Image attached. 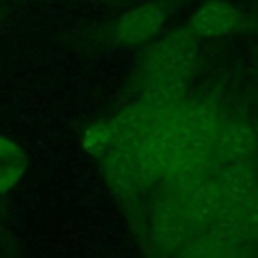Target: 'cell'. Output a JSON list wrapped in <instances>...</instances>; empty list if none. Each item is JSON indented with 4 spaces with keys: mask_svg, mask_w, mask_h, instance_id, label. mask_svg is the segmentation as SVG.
Instances as JSON below:
<instances>
[{
    "mask_svg": "<svg viewBox=\"0 0 258 258\" xmlns=\"http://www.w3.org/2000/svg\"><path fill=\"white\" fill-rule=\"evenodd\" d=\"M216 181L228 206L242 210L258 191V171L252 165H218Z\"/></svg>",
    "mask_w": 258,
    "mask_h": 258,
    "instance_id": "obj_11",
    "label": "cell"
},
{
    "mask_svg": "<svg viewBox=\"0 0 258 258\" xmlns=\"http://www.w3.org/2000/svg\"><path fill=\"white\" fill-rule=\"evenodd\" d=\"M214 155L218 165H252L258 155V135L244 115H222Z\"/></svg>",
    "mask_w": 258,
    "mask_h": 258,
    "instance_id": "obj_6",
    "label": "cell"
},
{
    "mask_svg": "<svg viewBox=\"0 0 258 258\" xmlns=\"http://www.w3.org/2000/svg\"><path fill=\"white\" fill-rule=\"evenodd\" d=\"M103 171L119 198H133L149 185L137 147H109L103 153Z\"/></svg>",
    "mask_w": 258,
    "mask_h": 258,
    "instance_id": "obj_8",
    "label": "cell"
},
{
    "mask_svg": "<svg viewBox=\"0 0 258 258\" xmlns=\"http://www.w3.org/2000/svg\"><path fill=\"white\" fill-rule=\"evenodd\" d=\"M187 101V83L177 81H141L139 103L153 115H175Z\"/></svg>",
    "mask_w": 258,
    "mask_h": 258,
    "instance_id": "obj_12",
    "label": "cell"
},
{
    "mask_svg": "<svg viewBox=\"0 0 258 258\" xmlns=\"http://www.w3.org/2000/svg\"><path fill=\"white\" fill-rule=\"evenodd\" d=\"M218 258H248V254L238 252V250H228V248H220Z\"/></svg>",
    "mask_w": 258,
    "mask_h": 258,
    "instance_id": "obj_16",
    "label": "cell"
},
{
    "mask_svg": "<svg viewBox=\"0 0 258 258\" xmlns=\"http://www.w3.org/2000/svg\"><path fill=\"white\" fill-rule=\"evenodd\" d=\"M220 246L212 242L204 232H198L177 254L175 258H218Z\"/></svg>",
    "mask_w": 258,
    "mask_h": 258,
    "instance_id": "obj_15",
    "label": "cell"
},
{
    "mask_svg": "<svg viewBox=\"0 0 258 258\" xmlns=\"http://www.w3.org/2000/svg\"><path fill=\"white\" fill-rule=\"evenodd\" d=\"M196 234L198 228L194 226L183 200L165 191V196H161L151 208L149 236L153 246L161 254L175 256Z\"/></svg>",
    "mask_w": 258,
    "mask_h": 258,
    "instance_id": "obj_2",
    "label": "cell"
},
{
    "mask_svg": "<svg viewBox=\"0 0 258 258\" xmlns=\"http://www.w3.org/2000/svg\"><path fill=\"white\" fill-rule=\"evenodd\" d=\"M181 200H183L185 210H187L194 226L198 228V232H204L214 222V218L220 214V210L226 206L222 191L218 187L216 175L206 177L198 187H194Z\"/></svg>",
    "mask_w": 258,
    "mask_h": 258,
    "instance_id": "obj_13",
    "label": "cell"
},
{
    "mask_svg": "<svg viewBox=\"0 0 258 258\" xmlns=\"http://www.w3.org/2000/svg\"><path fill=\"white\" fill-rule=\"evenodd\" d=\"M216 169H218V159L214 153L177 155L161 179L165 183V191H169L177 198H185L206 177L214 175Z\"/></svg>",
    "mask_w": 258,
    "mask_h": 258,
    "instance_id": "obj_10",
    "label": "cell"
},
{
    "mask_svg": "<svg viewBox=\"0 0 258 258\" xmlns=\"http://www.w3.org/2000/svg\"><path fill=\"white\" fill-rule=\"evenodd\" d=\"M240 10L226 0L204 2L187 22V30L196 38H222L230 36L240 28Z\"/></svg>",
    "mask_w": 258,
    "mask_h": 258,
    "instance_id": "obj_9",
    "label": "cell"
},
{
    "mask_svg": "<svg viewBox=\"0 0 258 258\" xmlns=\"http://www.w3.org/2000/svg\"><path fill=\"white\" fill-rule=\"evenodd\" d=\"M175 115H155L137 147L149 183L161 179L179 153V129Z\"/></svg>",
    "mask_w": 258,
    "mask_h": 258,
    "instance_id": "obj_5",
    "label": "cell"
},
{
    "mask_svg": "<svg viewBox=\"0 0 258 258\" xmlns=\"http://www.w3.org/2000/svg\"><path fill=\"white\" fill-rule=\"evenodd\" d=\"M200 62L198 38L187 30L179 28L165 34L161 40L151 44L141 60V81H177L187 83Z\"/></svg>",
    "mask_w": 258,
    "mask_h": 258,
    "instance_id": "obj_1",
    "label": "cell"
},
{
    "mask_svg": "<svg viewBox=\"0 0 258 258\" xmlns=\"http://www.w3.org/2000/svg\"><path fill=\"white\" fill-rule=\"evenodd\" d=\"M179 129V153L177 155H202L214 153L216 135L222 123V113L214 101L187 99L175 115Z\"/></svg>",
    "mask_w": 258,
    "mask_h": 258,
    "instance_id": "obj_3",
    "label": "cell"
},
{
    "mask_svg": "<svg viewBox=\"0 0 258 258\" xmlns=\"http://www.w3.org/2000/svg\"><path fill=\"white\" fill-rule=\"evenodd\" d=\"M26 157L22 149L8 137L0 135V194L8 191L24 173Z\"/></svg>",
    "mask_w": 258,
    "mask_h": 258,
    "instance_id": "obj_14",
    "label": "cell"
},
{
    "mask_svg": "<svg viewBox=\"0 0 258 258\" xmlns=\"http://www.w3.org/2000/svg\"><path fill=\"white\" fill-rule=\"evenodd\" d=\"M153 117L155 115L137 101L109 121L91 127L85 135V145L87 149H97L99 153H105L109 147H139Z\"/></svg>",
    "mask_w": 258,
    "mask_h": 258,
    "instance_id": "obj_4",
    "label": "cell"
},
{
    "mask_svg": "<svg viewBox=\"0 0 258 258\" xmlns=\"http://www.w3.org/2000/svg\"><path fill=\"white\" fill-rule=\"evenodd\" d=\"M167 10L159 2H145L125 10L111 26L109 36L119 44H145L163 28Z\"/></svg>",
    "mask_w": 258,
    "mask_h": 258,
    "instance_id": "obj_7",
    "label": "cell"
}]
</instances>
